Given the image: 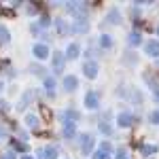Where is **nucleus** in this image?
Segmentation results:
<instances>
[{
	"label": "nucleus",
	"instance_id": "obj_10",
	"mask_svg": "<svg viewBox=\"0 0 159 159\" xmlns=\"http://www.w3.org/2000/svg\"><path fill=\"white\" fill-rule=\"evenodd\" d=\"M76 85H79V81H76L74 76H66V81H64L66 91H72V89H76Z\"/></svg>",
	"mask_w": 159,
	"mask_h": 159
},
{
	"label": "nucleus",
	"instance_id": "obj_6",
	"mask_svg": "<svg viewBox=\"0 0 159 159\" xmlns=\"http://www.w3.org/2000/svg\"><path fill=\"white\" fill-rule=\"evenodd\" d=\"M117 121H119V125H121V127H129V125H132V121H134V117H132L129 112H123V115H119V119H117Z\"/></svg>",
	"mask_w": 159,
	"mask_h": 159
},
{
	"label": "nucleus",
	"instance_id": "obj_16",
	"mask_svg": "<svg viewBox=\"0 0 159 159\" xmlns=\"http://www.w3.org/2000/svg\"><path fill=\"white\" fill-rule=\"evenodd\" d=\"M25 123L34 127V125H36V123H38V119H36V117H34V115H28V117H25Z\"/></svg>",
	"mask_w": 159,
	"mask_h": 159
},
{
	"label": "nucleus",
	"instance_id": "obj_18",
	"mask_svg": "<svg viewBox=\"0 0 159 159\" xmlns=\"http://www.w3.org/2000/svg\"><path fill=\"white\" fill-rule=\"evenodd\" d=\"M151 121H153V123H159V110H155V112L151 115Z\"/></svg>",
	"mask_w": 159,
	"mask_h": 159
},
{
	"label": "nucleus",
	"instance_id": "obj_14",
	"mask_svg": "<svg viewBox=\"0 0 159 159\" xmlns=\"http://www.w3.org/2000/svg\"><path fill=\"white\" fill-rule=\"evenodd\" d=\"M74 132H76V129H74V125H72V123H68V125H66V129H64V136H66V138H70V136H74Z\"/></svg>",
	"mask_w": 159,
	"mask_h": 159
},
{
	"label": "nucleus",
	"instance_id": "obj_26",
	"mask_svg": "<svg viewBox=\"0 0 159 159\" xmlns=\"http://www.w3.org/2000/svg\"><path fill=\"white\" fill-rule=\"evenodd\" d=\"M157 32H159V28H157Z\"/></svg>",
	"mask_w": 159,
	"mask_h": 159
},
{
	"label": "nucleus",
	"instance_id": "obj_22",
	"mask_svg": "<svg viewBox=\"0 0 159 159\" xmlns=\"http://www.w3.org/2000/svg\"><path fill=\"white\" fill-rule=\"evenodd\" d=\"M13 144H15L17 151H25V144H21V142H13Z\"/></svg>",
	"mask_w": 159,
	"mask_h": 159
},
{
	"label": "nucleus",
	"instance_id": "obj_24",
	"mask_svg": "<svg viewBox=\"0 0 159 159\" xmlns=\"http://www.w3.org/2000/svg\"><path fill=\"white\" fill-rule=\"evenodd\" d=\"M0 159H15V155H13V153H7V155H2Z\"/></svg>",
	"mask_w": 159,
	"mask_h": 159
},
{
	"label": "nucleus",
	"instance_id": "obj_21",
	"mask_svg": "<svg viewBox=\"0 0 159 159\" xmlns=\"http://www.w3.org/2000/svg\"><path fill=\"white\" fill-rule=\"evenodd\" d=\"M100 129H102L104 134H110V127H108V125H106V123H102V125H100Z\"/></svg>",
	"mask_w": 159,
	"mask_h": 159
},
{
	"label": "nucleus",
	"instance_id": "obj_5",
	"mask_svg": "<svg viewBox=\"0 0 159 159\" xmlns=\"http://www.w3.org/2000/svg\"><path fill=\"white\" fill-rule=\"evenodd\" d=\"M144 51H147L148 55L157 57V55H159V43H157V40H153V43H147V47H144Z\"/></svg>",
	"mask_w": 159,
	"mask_h": 159
},
{
	"label": "nucleus",
	"instance_id": "obj_3",
	"mask_svg": "<svg viewBox=\"0 0 159 159\" xmlns=\"http://www.w3.org/2000/svg\"><path fill=\"white\" fill-rule=\"evenodd\" d=\"M81 142H83V153H89V151L93 148V138H91L89 134L81 136Z\"/></svg>",
	"mask_w": 159,
	"mask_h": 159
},
{
	"label": "nucleus",
	"instance_id": "obj_20",
	"mask_svg": "<svg viewBox=\"0 0 159 159\" xmlns=\"http://www.w3.org/2000/svg\"><path fill=\"white\" fill-rule=\"evenodd\" d=\"M117 159H127V155H125V151H117Z\"/></svg>",
	"mask_w": 159,
	"mask_h": 159
},
{
	"label": "nucleus",
	"instance_id": "obj_15",
	"mask_svg": "<svg viewBox=\"0 0 159 159\" xmlns=\"http://www.w3.org/2000/svg\"><path fill=\"white\" fill-rule=\"evenodd\" d=\"M157 151V147H151V144H147V147H142V155H153Z\"/></svg>",
	"mask_w": 159,
	"mask_h": 159
},
{
	"label": "nucleus",
	"instance_id": "obj_13",
	"mask_svg": "<svg viewBox=\"0 0 159 159\" xmlns=\"http://www.w3.org/2000/svg\"><path fill=\"white\" fill-rule=\"evenodd\" d=\"M129 45H140V32H132L129 34Z\"/></svg>",
	"mask_w": 159,
	"mask_h": 159
},
{
	"label": "nucleus",
	"instance_id": "obj_4",
	"mask_svg": "<svg viewBox=\"0 0 159 159\" xmlns=\"http://www.w3.org/2000/svg\"><path fill=\"white\" fill-rule=\"evenodd\" d=\"M83 70H85V74L89 76V79H93V76L98 74V64H96V61H87Z\"/></svg>",
	"mask_w": 159,
	"mask_h": 159
},
{
	"label": "nucleus",
	"instance_id": "obj_19",
	"mask_svg": "<svg viewBox=\"0 0 159 159\" xmlns=\"http://www.w3.org/2000/svg\"><path fill=\"white\" fill-rule=\"evenodd\" d=\"M102 45L104 47H110V36H102Z\"/></svg>",
	"mask_w": 159,
	"mask_h": 159
},
{
	"label": "nucleus",
	"instance_id": "obj_2",
	"mask_svg": "<svg viewBox=\"0 0 159 159\" xmlns=\"http://www.w3.org/2000/svg\"><path fill=\"white\" fill-rule=\"evenodd\" d=\"M93 159H110V144H102L98 153H93Z\"/></svg>",
	"mask_w": 159,
	"mask_h": 159
},
{
	"label": "nucleus",
	"instance_id": "obj_1",
	"mask_svg": "<svg viewBox=\"0 0 159 159\" xmlns=\"http://www.w3.org/2000/svg\"><path fill=\"white\" fill-rule=\"evenodd\" d=\"M57 157V148L55 147H47L43 151H38V159H55Z\"/></svg>",
	"mask_w": 159,
	"mask_h": 159
},
{
	"label": "nucleus",
	"instance_id": "obj_7",
	"mask_svg": "<svg viewBox=\"0 0 159 159\" xmlns=\"http://www.w3.org/2000/svg\"><path fill=\"white\" fill-rule=\"evenodd\" d=\"M34 55H36L38 60H45V57L49 55V49H47L45 45H36V47H34Z\"/></svg>",
	"mask_w": 159,
	"mask_h": 159
},
{
	"label": "nucleus",
	"instance_id": "obj_17",
	"mask_svg": "<svg viewBox=\"0 0 159 159\" xmlns=\"http://www.w3.org/2000/svg\"><path fill=\"white\" fill-rule=\"evenodd\" d=\"M9 32H7V30H4V28H0V40H9Z\"/></svg>",
	"mask_w": 159,
	"mask_h": 159
},
{
	"label": "nucleus",
	"instance_id": "obj_23",
	"mask_svg": "<svg viewBox=\"0 0 159 159\" xmlns=\"http://www.w3.org/2000/svg\"><path fill=\"white\" fill-rule=\"evenodd\" d=\"M43 115H45V119H51V112H49V108H43Z\"/></svg>",
	"mask_w": 159,
	"mask_h": 159
},
{
	"label": "nucleus",
	"instance_id": "obj_12",
	"mask_svg": "<svg viewBox=\"0 0 159 159\" xmlns=\"http://www.w3.org/2000/svg\"><path fill=\"white\" fill-rule=\"evenodd\" d=\"M66 55H68L70 60H74V57L79 55V45H70V47H68V53H66Z\"/></svg>",
	"mask_w": 159,
	"mask_h": 159
},
{
	"label": "nucleus",
	"instance_id": "obj_8",
	"mask_svg": "<svg viewBox=\"0 0 159 159\" xmlns=\"http://www.w3.org/2000/svg\"><path fill=\"white\" fill-rule=\"evenodd\" d=\"M53 68H55V72H61V70H64V55H61V53H55Z\"/></svg>",
	"mask_w": 159,
	"mask_h": 159
},
{
	"label": "nucleus",
	"instance_id": "obj_25",
	"mask_svg": "<svg viewBox=\"0 0 159 159\" xmlns=\"http://www.w3.org/2000/svg\"><path fill=\"white\" fill-rule=\"evenodd\" d=\"M21 159H32V157H28V155H25V157H21Z\"/></svg>",
	"mask_w": 159,
	"mask_h": 159
},
{
	"label": "nucleus",
	"instance_id": "obj_27",
	"mask_svg": "<svg viewBox=\"0 0 159 159\" xmlns=\"http://www.w3.org/2000/svg\"><path fill=\"white\" fill-rule=\"evenodd\" d=\"M0 87H2V85H0Z\"/></svg>",
	"mask_w": 159,
	"mask_h": 159
},
{
	"label": "nucleus",
	"instance_id": "obj_9",
	"mask_svg": "<svg viewBox=\"0 0 159 159\" xmlns=\"http://www.w3.org/2000/svg\"><path fill=\"white\" fill-rule=\"evenodd\" d=\"M85 104H87V108H98V96L96 93H87Z\"/></svg>",
	"mask_w": 159,
	"mask_h": 159
},
{
	"label": "nucleus",
	"instance_id": "obj_11",
	"mask_svg": "<svg viewBox=\"0 0 159 159\" xmlns=\"http://www.w3.org/2000/svg\"><path fill=\"white\" fill-rule=\"evenodd\" d=\"M45 87H47V93H49V96H55V79L47 76V79H45Z\"/></svg>",
	"mask_w": 159,
	"mask_h": 159
}]
</instances>
